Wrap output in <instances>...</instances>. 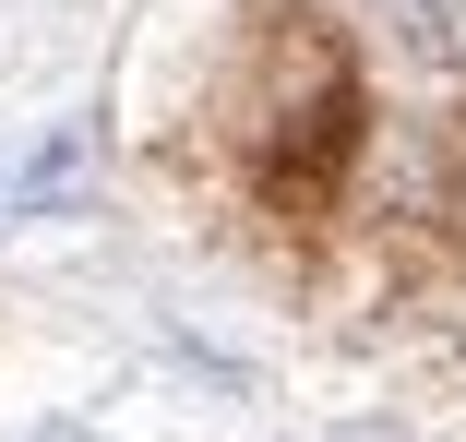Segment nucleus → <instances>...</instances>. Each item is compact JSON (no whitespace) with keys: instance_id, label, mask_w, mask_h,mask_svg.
<instances>
[{"instance_id":"nucleus-1","label":"nucleus","mask_w":466,"mask_h":442,"mask_svg":"<svg viewBox=\"0 0 466 442\" xmlns=\"http://www.w3.org/2000/svg\"><path fill=\"white\" fill-rule=\"evenodd\" d=\"M383 13H395V36H407V60H431V72L466 60V0H383Z\"/></svg>"},{"instance_id":"nucleus-2","label":"nucleus","mask_w":466,"mask_h":442,"mask_svg":"<svg viewBox=\"0 0 466 442\" xmlns=\"http://www.w3.org/2000/svg\"><path fill=\"white\" fill-rule=\"evenodd\" d=\"M84 144H96L84 120H60V132H48V156H36L25 180H13V216H36V204H60V192H72V167H84Z\"/></svg>"}]
</instances>
